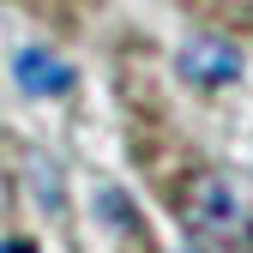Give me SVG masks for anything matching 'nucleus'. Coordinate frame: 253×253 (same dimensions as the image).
I'll return each instance as SVG.
<instances>
[{
	"mask_svg": "<svg viewBox=\"0 0 253 253\" xmlns=\"http://www.w3.org/2000/svg\"><path fill=\"white\" fill-rule=\"evenodd\" d=\"M181 223L193 241L223 247V253H253V205L229 187V175L199 169L181 187Z\"/></svg>",
	"mask_w": 253,
	"mask_h": 253,
	"instance_id": "f257e3e1",
	"label": "nucleus"
},
{
	"mask_svg": "<svg viewBox=\"0 0 253 253\" xmlns=\"http://www.w3.org/2000/svg\"><path fill=\"white\" fill-rule=\"evenodd\" d=\"M175 67H181V79H193L205 90H223V84L241 79V48H229L223 37H187Z\"/></svg>",
	"mask_w": 253,
	"mask_h": 253,
	"instance_id": "f03ea898",
	"label": "nucleus"
},
{
	"mask_svg": "<svg viewBox=\"0 0 253 253\" xmlns=\"http://www.w3.org/2000/svg\"><path fill=\"white\" fill-rule=\"evenodd\" d=\"M12 73H18L24 97H67V90H73V67L60 54H48V48H18Z\"/></svg>",
	"mask_w": 253,
	"mask_h": 253,
	"instance_id": "7ed1b4c3",
	"label": "nucleus"
},
{
	"mask_svg": "<svg viewBox=\"0 0 253 253\" xmlns=\"http://www.w3.org/2000/svg\"><path fill=\"white\" fill-rule=\"evenodd\" d=\"M0 253H37V247H30V241H18V235H6V241H0Z\"/></svg>",
	"mask_w": 253,
	"mask_h": 253,
	"instance_id": "20e7f679",
	"label": "nucleus"
},
{
	"mask_svg": "<svg viewBox=\"0 0 253 253\" xmlns=\"http://www.w3.org/2000/svg\"><path fill=\"white\" fill-rule=\"evenodd\" d=\"M6 199H12V187H6V175H0V205H6Z\"/></svg>",
	"mask_w": 253,
	"mask_h": 253,
	"instance_id": "39448f33",
	"label": "nucleus"
}]
</instances>
